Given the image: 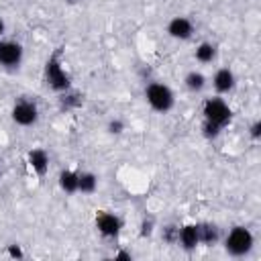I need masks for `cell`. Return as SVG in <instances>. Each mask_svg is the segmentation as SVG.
Returning <instances> with one entry per match:
<instances>
[{"label": "cell", "instance_id": "1", "mask_svg": "<svg viewBox=\"0 0 261 261\" xmlns=\"http://www.w3.org/2000/svg\"><path fill=\"white\" fill-rule=\"evenodd\" d=\"M45 84L59 94H65L67 90H71V80L63 67V59L59 51H55L45 63Z\"/></svg>", "mask_w": 261, "mask_h": 261}, {"label": "cell", "instance_id": "2", "mask_svg": "<svg viewBox=\"0 0 261 261\" xmlns=\"http://www.w3.org/2000/svg\"><path fill=\"white\" fill-rule=\"evenodd\" d=\"M145 100L147 104L151 106V110L159 112V114H165L173 108L175 104V94L173 90L163 84V82H149L145 86Z\"/></svg>", "mask_w": 261, "mask_h": 261}, {"label": "cell", "instance_id": "3", "mask_svg": "<svg viewBox=\"0 0 261 261\" xmlns=\"http://www.w3.org/2000/svg\"><path fill=\"white\" fill-rule=\"evenodd\" d=\"M222 243H224V251L230 257H245V255L251 253V249L255 245V237L247 226L239 224V226H232L226 232Z\"/></svg>", "mask_w": 261, "mask_h": 261}, {"label": "cell", "instance_id": "4", "mask_svg": "<svg viewBox=\"0 0 261 261\" xmlns=\"http://www.w3.org/2000/svg\"><path fill=\"white\" fill-rule=\"evenodd\" d=\"M202 116L206 122H212L220 128H224L230 118H232V110L228 106V102L220 96H214V98H206L204 104H202Z\"/></svg>", "mask_w": 261, "mask_h": 261}, {"label": "cell", "instance_id": "5", "mask_svg": "<svg viewBox=\"0 0 261 261\" xmlns=\"http://www.w3.org/2000/svg\"><path fill=\"white\" fill-rule=\"evenodd\" d=\"M10 118L18 126H33L39 120V106H37V102L29 100V98L16 100L12 110H10Z\"/></svg>", "mask_w": 261, "mask_h": 261}, {"label": "cell", "instance_id": "6", "mask_svg": "<svg viewBox=\"0 0 261 261\" xmlns=\"http://www.w3.org/2000/svg\"><path fill=\"white\" fill-rule=\"evenodd\" d=\"M24 49L20 43L10 39H0V67L4 69H16L22 63Z\"/></svg>", "mask_w": 261, "mask_h": 261}, {"label": "cell", "instance_id": "7", "mask_svg": "<svg viewBox=\"0 0 261 261\" xmlns=\"http://www.w3.org/2000/svg\"><path fill=\"white\" fill-rule=\"evenodd\" d=\"M96 230L104 237V239H116L122 230V218L114 212H98L96 214Z\"/></svg>", "mask_w": 261, "mask_h": 261}, {"label": "cell", "instance_id": "8", "mask_svg": "<svg viewBox=\"0 0 261 261\" xmlns=\"http://www.w3.org/2000/svg\"><path fill=\"white\" fill-rule=\"evenodd\" d=\"M167 35L175 41H190L194 37V22L188 16H173L167 22Z\"/></svg>", "mask_w": 261, "mask_h": 261}, {"label": "cell", "instance_id": "9", "mask_svg": "<svg viewBox=\"0 0 261 261\" xmlns=\"http://www.w3.org/2000/svg\"><path fill=\"white\" fill-rule=\"evenodd\" d=\"M237 86V75L230 67H218L212 75V88L218 96H224V94H230Z\"/></svg>", "mask_w": 261, "mask_h": 261}, {"label": "cell", "instance_id": "10", "mask_svg": "<svg viewBox=\"0 0 261 261\" xmlns=\"http://www.w3.org/2000/svg\"><path fill=\"white\" fill-rule=\"evenodd\" d=\"M27 163L33 169V173H37L39 177H43L49 171V153L41 147H35L27 153Z\"/></svg>", "mask_w": 261, "mask_h": 261}, {"label": "cell", "instance_id": "11", "mask_svg": "<svg viewBox=\"0 0 261 261\" xmlns=\"http://www.w3.org/2000/svg\"><path fill=\"white\" fill-rule=\"evenodd\" d=\"M177 243L186 249V251H194L200 245V234H198V222H190L179 226L177 232Z\"/></svg>", "mask_w": 261, "mask_h": 261}, {"label": "cell", "instance_id": "12", "mask_svg": "<svg viewBox=\"0 0 261 261\" xmlns=\"http://www.w3.org/2000/svg\"><path fill=\"white\" fill-rule=\"evenodd\" d=\"M198 234H200V245H216L220 239V230L212 222H198Z\"/></svg>", "mask_w": 261, "mask_h": 261}, {"label": "cell", "instance_id": "13", "mask_svg": "<svg viewBox=\"0 0 261 261\" xmlns=\"http://www.w3.org/2000/svg\"><path fill=\"white\" fill-rule=\"evenodd\" d=\"M77 173L80 171H75V169H63V171H59L57 184H59L61 192H65V194H77Z\"/></svg>", "mask_w": 261, "mask_h": 261}, {"label": "cell", "instance_id": "14", "mask_svg": "<svg viewBox=\"0 0 261 261\" xmlns=\"http://www.w3.org/2000/svg\"><path fill=\"white\" fill-rule=\"evenodd\" d=\"M98 190V175L94 171H80L77 173V194H94Z\"/></svg>", "mask_w": 261, "mask_h": 261}, {"label": "cell", "instance_id": "15", "mask_svg": "<svg viewBox=\"0 0 261 261\" xmlns=\"http://www.w3.org/2000/svg\"><path fill=\"white\" fill-rule=\"evenodd\" d=\"M184 86H186L190 92L198 94V92H202V90L206 88V75H204L202 71H198V69H192V71L186 73V77H184Z\"/></svg>", "mask_w": 261, "mask_h": 261}, {"label": "cell", "instance_id": "16", "mask_svg": "<svg viewBox=\"0 0 261 261\" xmlns=\"http://www.w3.org/2000/svg\"><path fill=\"white\" fill-rule=\"evenodd\" d=\"M194 59L198 61V63H212L214 59H216V47L212 45V43H208V41H202L198 47H196V51H194Z\"/></svg>", "mask_w": 261, "mask_h": 261}, {"label": "cell", "instance_id": "17", "mask_svg": "<svg viewBox=\"0 0 261 261\" xmlns=\"http://www.w3.org/2000/svg\"><path fill=\"white\" fill-rule=\"evenodd\" d=\"M220 130H222V128L216 126V124H212V122H206V120L202 122V133H204L206 139H216V137L220 135Z\"/></svg>", "mask_w": 261, "mask_h": 261}, {"label": "cell", "instance_id": "18", "mask_svg": "<svg viewBox=\"0 0 261 261\" xmlns=\"http://www.w3.org/2000/svg\"><path fill=\"white\" fill-rule=\"evenodd\" d=\"M177 232H179V228H175V226H165V230H163V239L167 241V243H177Z\"/></svg>", "mask_w": 261, "mask_h": 261}, {"label": "cell", "instance_id": "19", "mask_svg": "<svg viewBox=\"0 0 261 261\" xmlns=\"http://www.w3.org/2000/svg\"><path fill=\"white\" fill-rule=\"evenodd\" d=\"M249 137L253 141H259L261 139V120H253L251 126H249Z\"/></svg>", "mask_w": 261, "mask_h": 261}, {"label": "cell", "instance_id": "20", "mask_svg": "<svg viewBox=\"0 0 261 261\" xmlns=\"http://www.w3.org/2000/svg\"><path fill=\"white\" fill-rule=\"evenodd\" d=\"M122 128H124V122H122L120 118H114V120L108 122V133H112V135L122 133Z\"/></svg>", "mask_w": 261, "mask_h": 261}, {"label": "cell", "instance_id": "21", "mask_svg": "<svg viewBox=\"0 0 261 261\" xmlns=\"http://www.w3.org/2000/svg\"><path fill=\"white\" fill-rule=\"evenodd\" d=\"M114 259H116V261H130V259H133V255H130L128 251H122V249H120V251H116V253H114Z\"/></svg>", "mask_w": 261, "mask_h": 261}, {"label": "cell", "instance_id": "22", "mask_svg": "<svg viewBox=\"0 0 261 261\" xmlns=\"http://www.w3.org/2000/svg\"><path fill=\"white\" fill-rule=\"evenodd\" d=\"M8 255H10V257H22V251H20L18 245H10V247H8Z\"/></svg>", "mask_w": 261, "mask_h": 261}, {"label": "cell", "instance_id": "23", "mask_svg": "<svg viewBox=\"0 0 261 261\" xmlns=\"http://www.w3.org/2000/svg\"><path fill=\"white\" fill-rule=\"evenodd\" d=\"M4 31H6V24H4V20L0 18V39H2V35H4Z\"/></svg>", "mask_w": 261, "mask_h": 261}, {"label": "cell", "instance_id": "24", "mask_svg": "<svg viewBox=\"0 0 261 261\" xmlns=\"http://www.w3.org/2000/svg\"><path fill=\"white\" fill-rule=\"evenodd\" d=\"M67 2H69V4H75V2H77V0H67Z\"/></svg>", "mask_w": 261, "mask_h": 261}, {"label": "cell", "instance_id": "25", "mask_svg": "<svg viewBox=\"0 0 261 261\" xmlns=\"http://www.w3.org/2000/svg\"><path fill=\"white\" fill-rule=\"evenodd\" d=\"M0 175H2V171H0Z\"/></svg>", "mask_w": 261, "mask_h": 261}]
</instances>
